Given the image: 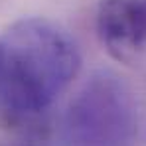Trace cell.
Instances as JSON below:
<instances>
[{
	"label": "cell",
	"instance_id": "obj_4",
	"mask_svg": "<svg viewBox=\"0 0 146 146\" xmlns=\"http://www.w3.org/2000/svg\"><path fill=\"white\" fill-rule=\"evenodd\" d=\"M0 146H34V144L26 142V140H6V142H0Z\"/></svg>",
	"mask_w": 146,
	"mask_h": 146
},
{
	"label": "cell",
	"instance_id": "obj_3",
	"mask_svg": "<svg viewBox=\"0 0 146 146\" xmlns=\"http://www.w3.org/2000/svg\"><path fill=\"white\" fill-rule=\"evenodd\" d=\"M97 34L113 57L130 61L146 46L140 0H103L97 10Z\"/></svg>",
	"mask_w": 146,
	"mask_h": 146
},
{
	"label": "cell",
	"instance_id": "obj_2",
	"mask_svg": "<svg viewBox=\"0 0 146 146\" xmlns=\"http://www.w3.org/2000/svg\"><path fill=\"white\" fill-rule=\"evenodd\" d=\"M136 103L111 71H97L71 99L59 126L61 146H134Z\"/></svg>",
	"mask_w": 146,
	"mask_h": 146
},
{
	"label": "cell",
	"instance_id": "obj_1",
	"mask_svg": "<svg viewBox=\"0 0 146 146\" xmlns=\"http://www.w3.org/2000/svg\"><path fill=\"white\" fill-rule=\"evenodd\" d=\"M81 65L71 36L44 18H24L0 36V122L28 126L59 97Z\"/></svg>",
	"mask_w": 146,
	"mask_h": 146
},
{
	"label": "cell",
	"instance_id": "obj_5",
	"mask_svg": "<svg viewBox=\"0 0 146 146\" xmlns=\"http://www.w3.org/2000/svg\"><path fill=\"white\" fill-rule=\"evenodd\" d=\"M140 14H142V30H144V42H146V0H140Z\"/></svg>",
	"mask_w": 146,
	"mask_h": 146
}]
</instances>
